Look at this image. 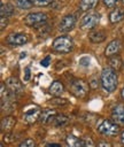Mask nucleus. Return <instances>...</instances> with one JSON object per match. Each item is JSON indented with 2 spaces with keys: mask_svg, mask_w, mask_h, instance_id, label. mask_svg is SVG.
Here are the masks:
<instances>
[{
  "mask_svg": "<svg viewBox=\"0 0 124 147\" xmlns=\"http://www.w3.org/2000/svg\"><path fill=\"white\" fill-rule=\"evenodd\" d=\"M118 84L117 74L111 68H103L101 71V85L103 90L108 93H111L116 90Z\"/></svg>",
  "mask_w": 124,
  "mask_h": 147,
  "instance_id": "nucleus-1",
  "label": "nucleus"
},
{
  "mask_svg": "<svg viewBox=\"0 0 124 147\" xmlns=\"http://www.w3.org/2000/svg\"><path fill=\"white\" fill-rule=\"evenodd\" d=\"M52 47L57 53L67 54V53H70L72 51L73 42H72L71 38H69L68 36H60V37L54 39V41L52 44Z\"/></svg>",
  "mask_w": 124,
  "mask_h": 147,
  "instance_id": "nucleus-2",
  "label": "nucleus"
},
{
  "mask_svg": "<svg viewBox=\"0 0 124 147\" xmlns=\"http://www.w3.org/2000/svg\"><path fill=\"white\" fill-rule=\"evenodd\" d=\"M70 92L76 96V98H84L88 93V85L85 80L83 79H75L70 83Z\"/></svg>",
  "mask_w": 124,
  "mask_h": 147,
  "instance_id": "nucleus-3",
  "label": "nucleus"
},
{
  "mask_svg": "<svg viewBox=\"0 0 124 147\" xmlns=\"http://www.w3.org/2000/svg\"><path fill=\"white\" fill-rule=\"evenodd\" d=\"M100 21V14L96 11H92L88 13L86 15L83 16L80 23H79V28L82 30H92L93 28H95L98 25Z\"/></svg>",
  "mask_w": 124,
  "mask_h": 147,
  "instance_id": "nucleus-4",
  "label": "nucleus"
},
{
  "mask_svg": "<svg viewBox=\"0 0 124 147\" xmlns=\"http://www.w3.org/2000/svg\"><path fill=\"white\" fill-rule=\"evenodd\" d=\"M46 22H47V15L45 13H30L24 18V23L28 26H33V28H39L44 25Z\"/></svg>",
  "mask_w": 124,
  "mask_h": 147,
  "instance_id": "nucleus-5",
  "label": "nucleus"
},
{
  "mask_svg": "<svg viewBox=\"0 0 124 147\" xmlns=\"http://www.w3.org/2000/svg\"><path fill=\"white\" fill-rule=\"evenodd\" d=\"M98 131L100 133H102L103 136H116L119 132V127L118 124L115 122H111L109 119H104L102 121L99 125H98Z\"/></svg>",
  "mask_w": 124,
  "mask_h": 147,
  "instance_id": "nucleus-6",
  "label": "nucleus"
},
{
  "mask_svg": "<svg viewBox=\"0 0 124 147\" xmlns=\"http://www.w3.org/2000/svg\"><path fill=\"white\" fill-rule=\"evenodd\" d=\"M40 114H41V111L38 106H29L23 111V118L26 123L31 124V123H34L37 119H39Z\"/></svg>",
  "mask_w": 124,
  "mask_h": 147,
  "instance_id": "nucleus-7",
  "label": "nucleus"
},
{
  "mask_svg": "<svg viewBox=\"0 0 124 147\" xmlns=\"http://www.w3.org/2000/svg\"><path fill=\"white\" fill-rule=\"evenodd\" d=\"M28 40H29L28 36L24 33H11L6 39L7 44L10 46H22V45L26 44Z\"/></svg>",
  "mask_w": 124,
  "mask_h": 147,
  "instance_id": "nucleus-8",
  "label": "nucleus"
},
{
  "mask_svg": "<svg viewBox=\"0 0 124 147\" xmlns=\"http://www.w3.org/2000/svg\"><path fill=\"white\" fill-rule=\"evenodd\" d=\"M6 86L14 95H20L23 93V85L16 77H9L6 80Z\"/></svg>",
  "mask_w": 124,
  "mask_h": 147,
  "instance_id": "nucleus-9",
  "label": "nucleus"
},
{
  "mask_svg": "<svg viewBox=\"0 0 124 147\" xmlns=\"http://www.w3.org/2000/svg\"><path fill=\"white\" fill-rule=\"evenodd\" d=\"M75 24H76L75 16L73 15H65L59 24V30L62 32H69L75 28Z\"/></svg>",
  "mask_w": 124,
  "mask_h": 147,
  "instance_id": "nucleus-10",
  "label": "nucleus"
},
{
  "mask_svg": "<svg viewBox=\"0 0 124 147\" xmlns=\"http://www.w3.org/2000/svg\"><path fill=\"white\" fill-rule=\"evenodd\" d=\"M121 47H122L121 40L119 39H114V40H111L107 45V47L104 49V55L107 57H111L114 55H117L118 52H119V49H121Z\"/></svg>",
  "mask_w": 124,
  "mask_h": 147,
  "instance_id": "nucleus-11",
  "label": "nucleus"
},
{
  "mask_svg": "<svg viewBox=\"0 0 124 147\" xmlns=\"http://www.w3.org/2000/svg\"><path fill=\"white\" fill-rule=\"evenodd\" d=\"M111 117H113L115 123L124 125V103H119L116 107H114L113 113H111Z\"/></svg>",
  "mask_w": 124,
  "mask_h": 147,
  "instance_id": "nucleus-12",
  "label": "nucleus"
},
{
  "mask_svg": "<svg viewBox=\"0 0 124 147\" xmlns=\"http://www.w3.org/2000/svg\"><path fill=\"white\" fill-rule=\"evenodd\" d=\"M106 32L103 30H92L90 33H88V39L94 42V44H100L102 41H104L106 39Z\"/></svg>",
  "mask_w": 124,
  "mask_h": 147,
  "instance_id": "nucleus-13",
  "label": "nucleus"
},
{
  "mask_svg": "<svg viewBox=\"0 0 124 147\" xmlns=\"http://www.w3.org/2000/svg\"><path fill=\"white\" fill-rule=\"evenodd\" d=\"M48 92H49L51 95L60 96V95L64 92V86H63V84H62L60 80H54V82L51 84V86H49V88H48Z\"/></svg>",
  "mask_w": 124,
  "mask_h": 147,
  "instance_id": "nucleus-14",
  "label": "nucleus"
},
{
  "mask_svg": "<svg viewBox=\"0 0 124 147\" xmlns=\"http://www.w3.org/2000/svg\"><path fill=\"white\" fill-rule=\"evenodd\" d=\"M56 116V111L53 110V109H44L40 114V117H39V121L44 124L46 123H51L53 122L54 117Z\"/></svg>",
  "mask_w": 124,
  "mask_h": 147,
  "instance_id": "nucleus-15",
  "label": "nucleus"
},
{
  "mask_svg": "<svg viewBox=\"0 0 124 147\" xmlns=\"http://www.w3.org/2000/svg\"><path fill=\"white\" fill-rule=\"evenodd\" d=\"M124 18V9L123 8H115L109 14V21L111 23H118Z\"/></svg>",
  "mask_w": 124,
  "mask_h": 147,
  "instance_id": "nucleus-16",
  "label": "nucleus"
},
{
  "mask_svg": "<svg viewBox=\"0 0 124 147\" xmlns=\"http://www.w3.org/2000/svg\"><path fill=\"white\" fill-rule=\"evenodd\" d=\"M67 147H84V141L73 134H69L65 139Z\"/></svg>",
  "mask_w": 124,
  "mask_h": 147,
  "instance_id": "nucleus-17",
  "label": "nucleus"
},
{
  "mask_svg": "<svg viewBox=\"0 0 124 147\" xmlns=\"http://www.w3.org/2000/svg\"><path fill=\"white\" fill-rule=\"evenodd\" d=\"M15 123H16V119L13 116H6V117H3L1 119V129H2V131H6V132L10 131L13 129V126L15 125Z\"/></svg>",
  "mask_w": 124,
  "mask_h": 147,
  "instance_id": "nucleus-18",
  "label": "nucleus"
},
{
  "mask_svg": "<svg viewBox=\"0 0 124 147\" xmlns=\"http://www.w3.org/2000/svg\"><path fill=\"white\" fill-rule=\"evenodd\" d=\"M0 14H1V17L8 18L14 14V7L10 3H2L1 9H0Z\"/></svg>",
  "mask_w": 124,
  "mask_h": 147,
  "instance_id": "nucleus-19",
  "label": "nucleus"
},
{
  "mask_svg": "<svg viewBox=\"0 0 124 147\" xmlns=\"http://www.w3.org/2000/svg\"><path fill=\"white\" fill-rule=\"evenodd\" d=\"M109 64H110V68L114 69L115 71L119 70L122 68V59L119 55H114L111 57H109Z\"/></svg>",
  "mask_w": 124,
  "mask_h": 147,
  "instance_id": "nucleus-20",
  "label": "nucleus"
},
{
  "mask_svg": "<svg viewBox=\"0 0 124 147\" xmlns=\"http://www.w3.org/2000/svg\"><path fill=\"white\" fill-rule=\"evenodd\" d=\"M96 2H98V0H80L79 7L83 11H88L90 9L95 7Z\"/></svg>",
  "mask_w": 124,
  "mask_h": 147,
  "instance_id": "nucleus-21",
  "label": "nucleus"
},
{
  "mask_svg": "<svg viewBox=\"0 0 124 147\" xmlns=\"http://www.w3.org/2000/svg\"><path fill=\"white\" fill-rule=\"evenodd\" d=\"M69 122V117L64 114H61V115H56L53 119V124L55 126H64L65 124H68Z\"/></svg>",
  "mask_w": 124,
  "mask_h": 147,
  "instance_id": "nucleus-22",
  "label": "nucleus"
},
{
  "mask_svg": "<svg viewBox=\"0 0 124 147\" xmlns=\"http://www.w3.org/2000/svg\"><path fill=\"white\" fill-rule=\"evenodd\" d=\"M33 0H16L15 5L20 9H30L33 6Z\"/></svg>",
  "mask_w": 124,
  "mask_h": 147,
  "instance_id": "nucleus-23",
  "label": "nucleus"
},
{
  "mask_svg": "<svg viewBox=\"0 0 124 147\" xmlns=\"http://www.w3.org/2000/svg\"><path fill=\"white\" fill-rule=\"evenodd\" d=\"M51 103L53 105H56V106H64L68 103V100L67 99H60V98H55L53 100H51Z\"/></svg>",
  "mask_w": 124,
  "mask_h": 147,
  "instance_id": "nucleus-24",
  "label": "nucleus"
},
{
  "mask_svg": "<svg viewBox=\"0 0 124 147\" xmlns=\"http://www.w3.org/2000/svg\"><path fill=\"white\" fill-rule=\"evenodd\" d=\"M18 147H36V142L32 139H25Z\"/></svg>",
  "mask_w": 124,
  "mask_h": 147,
  "instance_id": "nucleus-25",
  "label": "nucleus"
},
{
  "mask_svg": "<svg viewBox=\"0 0 124 147\" xmlns=\"http://www.w3.org/2000/svg\"><path fill=\"white\" fill-rule=\"evenodd\" d=\"M54 0H33L34 5L36 6H39V7H44V6H48L49 3H52Z\"/></svg>",
  "mask_w": 124,
  "mask_h": 147,
  "instance_id": "nucleus-26",
  "label": "nucleus"
},
{
  "mask_svg": "<svg viewBox=\"0 0 124 147\" xmlns=\"http://www.w3.org/2000/svg\"><path fill=\"white\" fill-rule=\"evenodd\" d=\"M49 62H51V56L47 55L45 59H42L40 61V64H41V67H48L49 65Z\"/></svg>",
  "mask_w": 124,
  "mask_h": 147,
  "instance_id": "nucleus-27",
  "label": "nucleus"
},
{
  "mask_svg": "<svg viewBox=\"0 0 124 147\" xmlns=\"http://www.w3.org/2000/svg\"><path fill=\"white\" fill-rule=\"evenodd\" d=\"M84 147H95V145L91 138H86L84 140Z\"/></svg>",
  "mask_w": 124,
  "mask_h": 147,
  "instance_id": "nucleus-28",
  "label": "nucleus"
},
{
  "mask_svg": "<svg viewBox=\"0 0 124 147\" xmlns=\"http://www.w3.org/2000/svg\"><path fill=\"white\" fill-rule=\"evenodd\" d=\"M31 71H30V68L26 67L25 68V75H24V82H29L30 80V77H31Z\"/></svg>",
  "mask_w": 124,
  "mask_h": 147,
  "instance_id": "nucleus-29",
  "label": "nucleus"
},
{
  "mask_svg": "<svg viewBox=\"0 0 124 147\" xmlns=\"http://www.w3.org/2000/svg\"><path fill=\"white\" fill-rule=\"evenodd\" d=\"M117 0H103V3L107 6V7H114L116 5Z\"/></svg>",
  "mask_w": 124,
  "mask_h": 147,
  "instance_id": "nucleus-30",
  "label": "nucleus"
},
{
  "mask_svg": "<svg viewBox=\"0 0 124 147\" xmlns=\"http://www.w3.org/2000/svg\"><path fill=\"white\" fill-rule=\"evenodd\" d=\"M96 147H111V145L108 141H100Z\"/></svg>",
  "mask_w": 124,
  "mask_h": 147,
  "instance_id": "nucleus-31",
  "label": "nucleus"
},
{
  "mask_svg": "<svg viewBox=\"0 0 124 147\" xmlns=\"http://www.w3.org/2000/svg\"><path fill=\"white\" fill-rule=\"evenodd\" d=\"M0 21H1V25H0V26H1V30H3L5 26L7 25V18H6V17H1Z\"/></svg>",
  "mask_w": 124,
  "mask_h": 147,
  "instance_id": "nucleus-32",
  "label": "nucleus"
},
{
  "mask_svg": "<svg viewBox=\"0 0 124 147\" xmlns=\"http://www.w3.org/2000/svg\"><path fill=\"white\" fill-rule=\"evenodd\" d=\"M46 147H61L59 144H47Z\"/></svg>",
  "mask_w": 124,
  "mask_h": 147,
  "instance_id": "nucleus-33",
  "label": "nucleus"
},
{
  "mask_svg": "<svg viewBox=\"0 0 124 147\" xmlns=\"http://www.w3.org/2000/svg\"><path fill=\"white\" fill-rule=\"evenodd\" d=\"M121 140H122V142H123V145H124V132H123L122 136H121Z\"/></svg>",
  "mask_w": 124,
  "mask_h": 147,
  "instance_id": "nucleus-34",
  "label": "nucleus"
},
{
  "mask_svg": "<svg viewBox=\"0 0 124 147\" xmlns=\"http://www.w3.org/2000/svg\"><path fill=\"white\" fill-rule=\"evenodd\" d=\"M121 95H122V98L124 99V87L122 88V91H121Z\"/></svg>",
  "mask_w": 124,
  "mask_h": 147,
  "instance_id": "nucleus-35",
  "label": "nucleus"
},
{
  "mask_svg": "<svg viewBox=\"0 0 124 147\" xmlns=\"http://www.w3.org/2000/svg\"><path fill=\"white\" fill-rule=\"evenodd\" d=\"M25 56H26V53H25V52L21 54V59H23V57H25Z\"/></svg>",
  "mask_w": 124,
  "mask_h": 147,
  "instance_id": "nucleus-36",
  "label": "nucleus"
},
{
  "mask_svg": "<svg viewBox=\"0 0 124 147\" xmlns=\"http://www.w3.org/2000/svg\"><path fill=\"white\" fill-rule=\"evenodd\" d=\"M122 1H123V2H124V0H122Z\"/></svg>",
  "mask_w": 124,
  "mask_h": 147,
  "instance_id": "nucleus-37",
  "label": "nucleus"
}]
</instances>
